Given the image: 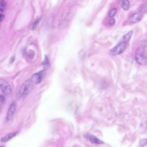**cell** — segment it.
I'll return each instance as SVG.
<instances>
[{
  "label": "cell",
  "mask_w": 147,
  "mask_h": 147,
  "mask_svg": "<svg viewBox=\"0 0 147 147\" xmlns=\"http://www.w3.org/2000/svg\"><path fill=\"white\" fill-rule=\"evenodd\" d=\"M33 83L31 79L26 80L22 85L17 96V98L20 99L26 97L32 89Z\"/></svg>",
  "instance_id": "cell-1"
},
{
  "label": "cell",
  "mask_w": 147,
  "mask_h": 147,
  "mask_svg": "<svg viewBox=\"0 0 147 147\" xmlns=\"http://www.w3.org/2000/svg\"><path fill=\"white\" fill-rule=\"evenodd\" d=\"M1 89L5 96L7 98H10L11 95V88L9 83L6 80L1 79L0 80Z\"/></svg>",
  "instance_id": "cell-2"
},
{
  "label": "cell",
  "mask_w": 147,
  "mask_h": 147,
  "mask_svg": "<svg viewBox=\"0 0 147 147\" xmlns=\"http://www.w3.org/2000/svg\"><path fill=\"white\" fill-rule=\"evenodd\" d=\"M127 42L123 41L110 50L111 54L113 55H119L123 53L126 49Z\"/></svg>",
  "instance_id": "cell-3"
},
{
  "label": "cell",
  "mask_w": 147,
  "mask_h": 147,
  "mask_svg": "<svg viewBox=\"0 0 147 147\" xmlns=\"http://www.w3.org/2000/svg\"><path fill=\"white\" fill-rule=\"evenodd\" d=\"M16 104L15 101L12 102L8 109L6 117L7 122L10 121L12 119L16 111Z\"/></svg>",
  "instance_id": "cell-4"
},
{
  "label": "cell",
  "mask_w": 147,
  "mask_h": 147,
  "mask_svg": "<svg viewBox=\"0 0 147 147\" xmlns=\"http://www.w3.org/2000/svg\"><path fill=\"white\" fill-rule=\"evenodd\" d=\"M135 59L137 62L142 65L147 64V57L141 52H138L135 56Z\"/></svg>",
  "instance_id": "cell-5"
},
{
  "label": "cell",
  "mask_w": 147,
  "mask_h": 147,
  "mask_svg": "<svg viewBox=\"0 0 147 147\" xmlns=\"http://www.w3.org/2000/svg\"><path fill=\"white\" fill-rule=\"evenodd\" d=\"M143 15L140 12L136 13L132 15L129 18L128 21L132 23H136L140 21L142 18Z\"/></svg>",
  "instance_id": "cell-6"
},
{
  "label": "cell",
  "mask_w": 147,
  "mask_h": 147,
  "mask_svg": "<svg viewBox=\"0 0 147 147\" xmlns=\"http://www.w3.org/2000/svg\"><path fill=\"white\" fill-rule=\"evenodd\" d=\"M43 71H40L33 74L30 79L33 83L38 84L42 81L43 76Z\"/></svg>",
  "instance_id": "cell-7"
},
{
  "label": "cell",
  "mask_w": 147,
  "mask_h": 147,
  "mask_svg": "<svg viewBox=\"0 0 147 147\" xmlns=\"http://www.w3.org/2000/svg\"><path fill=\"white\" fill-rule=\"evenodd\" d=\"M17 134V132L7 134L1 138V141L2 143L6 142L15 136Z\"/></svg>",
  "instance_id": "cell-8"
},
{
  "label": "cell",
  "mask_w": 147,
  "mask_h": 147,
  "mask_svg": "<svg viewBox=\"0 0 147 147\" xmlns=\"http://www.w3.org/2000/svg\"><path fill=\"white\" fill-rule=\"evenodd\" d=\"M88 138L90 141L93 144H100L104 143V142L102 141L94 135H89L88 136Z\"/></svg>",
  "instance_id": "cell-9"
},
{
  "label": "cell",
  "mask_w": 147,
  "mask_h": 147,
  "mask_svg": "<svg viewBox=\"0 0 147 147\" xmlns=\"http://www.w3.org/2000/svg\"><path fill=\"white\" fill-rule=\"evenodd\" d=\"M120 4L121 7L124 10H128L130 6V2L127 0H123L120 1Z\"/></svg>",
  "instance_id": "cell-10"
},
{
  "label": "cell",
  "mask_w": 147,
  "mask_h": 147,
  "mask_svg": "<svg viewBox=\"0 0 147 147\" xmlns=\"http://www.w3.org/2000/svg\"><path fill=\"white\" fill-rule=\"evenodd\" d=\"M133 33V31L132 30H130L125 34L123 37V38L124 40V41L127 42H128L130 39Z\"/></svg>",
  "instance_id": "cell-11"
},
{
  "label": "cell",
  "mask_w": 147,
  "mask_h": 147,
  "mask_svg": "<svg viewBox=\"0 0 147 147\" xmlns=\"http://www.w3.org/2000/svg\"><path fill=\"white\" fill-rule=\"evenodd\" d=\"M43 68L45 70L48 68L49 66V63L47 57L46 56L43 63Z\"/></svg>",
  "instance_id": "cell-12"
},
{
  "label": "cell",
  "mask_w": 147,
  "mask_h": 147,
  "mask_svg": "<svg viewBox=\"0 0 147 147\" xmlns=\"http://www.w3.org/2000/svg\"><path fill=\"white\" fill-rule=\"evenodd\" d=\"M6 3L5 1L2 0L0 1V11L1 12H3L5 7Z\"/></svg>",
  "instance_id": "cell-13"
},
{
  "label": "cell",
  "mask_w": 147,
  "mask_h": 147,
  "mask_svg": "<svg viewBox=\"0 0 147 147\" xmlns=\"http://www.w3.org/2000/svg\"><path fill=\"white\" fill-rule=\"evenodd\" d=\"M140 146L144 147L147 144V138H143L141 139L139 142Z\"/></svg>",
  "instance_id": "cell-14"
},
{
  "label": "cell",
  "mask_w": 147,
  "mask_h": 147,
  "mask_svg": "<svg viewBox=\"0 0 147 147\" xmlns=\"http://www.w3.org/2000/svg\"><path fill=\"white\" fill-rule=\"evenodd\" d=\"M117 11V8H114L113 9L109 12V16L110 17H113L116 14Z\"/></svg>",
  "instance_id": "cell-15"
},
{
  "label": "cell",
  "mask_w": 147,
  "mask_h": 147,
  "mask_svg": "<svg viewBox=\"0 0 147 147\" xmlns=\"http://www.w3.org/2000/svg\"><path fill=\"white\" fill-rule=\"evenodd\" d=\"M40 20V18H38L35 20L32 25V29L34 30L37 24H38Z\"/></svg>",
  "instance_id": "cell-16"
},
{
  "label": "cell",
  "mask_w": 147,
  "mask_h": 147,
  "mask_svg": "<svg viewBox=\"0 0 147 147\" xmlns=\"http://www.w3.org/2000/svg\"><path fill=\"white\" fill-rule=\"evenodd\" d=\"M140 11H143L147 9V3L142 5L140 8Z\"/></svg>",
  "instance_id": "cell-17"
},
{
  "label": "cell",
  "mask_w": 147,
  "mask_h": 147,
  "mask_svg": "<svg viewBox=\"0 0 147 147\" xmlns=\"http://www.w3.org/2000/svg\"><path fill=\"white\" fill-rule=\"evenodd\" d=\"M141 46L144 47H147V40H144L141 43Z\"/></svg>",
  "instance_id": "cell-18"
},
{
  "label": "cell",
  "mask_w": 147,
  "mask_h": 147,
  "mask_svg": "<svg viewBox=\"0 0 147 147\" xmlns=\"http://www.w3.org/2000/svg\"><path fill=\"white\" fill-rule=\"evenodd\" d=\"M115 23V20L113 18L110 19L109 22V24L111 25H114Z\"/></svg>",
  "instance_id": "cell-19"
},
{
  "label": "cell",
  "mask_w": 147,
  "mask_h": 147,
  "mask_svg": "<svg viewBox=\"0 0 147 147\" xmlns=\"http://www.w3.org/2000/svg\"><path fill=\"white\" fill-rule=\"evenodd\" d=\"M1 102L2 103H4L5 102V99L4 97L2 95H1L0 97Z\"/></svg>",
  "instance_id": "cell-20"
},
{
  "label": "cell",
  "mask_w": 147,
  "mask_h": 147,
  "mask_svg": "<svg viewBox=\"0 0 147 147\" xmlns=\"http://www.w3.org/2000/svg\"><path fill=\"white\" fill-rule=\"evenodd\" d=\"M4 17V16L3 14H0V22H1L2 21Z\"/></svg>",
  "instance_id": "cell-21"
},
{
  "label": "cell",
  "mask_w": 147,
  "mask_h": 147,
  "mask_svg": "<svg viewBox=\"0 0 147 147\" xmlns=\"http://www.w3.org/2000/svg\"><path fill=\"white\" fill-rule=\"evenodd\" d=\"M14 59L15 57L14 56L12 57L10 59V63H13V61H14Z\"/></svg>",
  "instance_id": "cell-22"
},
{
  "label": "cell",
  "mask_w": 147,
  "mask_h": 147,
  "mask_svg": "<svg viewBox=\"0 0 147 147\" xmlns=\"http://www.w3.org/2000/svg\"><path fill=\"white\" fill-rule=\"evenodd\" d=\"M0 147H4L3 146H1Z\"/></svg>",
  "instance_id": "cell-23"
},
{
  "label": "cell",
  "mask_w": 147,
  "mask_h": 147,
  "mask_svg": "<svg viewBox=\"0 0 147 147\" xmlns=\"http://www.w3.org/2000/svg\"></svg>",
  "instance_id": "cell-24"
}]
</instances>
